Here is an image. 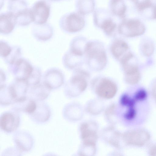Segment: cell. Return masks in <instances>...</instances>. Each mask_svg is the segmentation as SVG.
<instances>
[{"label":"cell","instance_id":"1","mask_svg":"<svg viewBox=\"0 0 156 156\" xmlns=\"http://www.w3.org/2000/svg\"><path fill=\"white\" fill-rule=\"evenodd\" d=\"M147 94L143 89H140L131 94L125 93L120 98L121 105L125 111L123 116L128 122L139 125L147 117L148 111Z\"/></svg>","mask_w":156,"mask_h":156},{"label":"cell","instance_id":"2","mask_svg":"<svg viewBox=\"0 0 156 156\" xmlns=\"http://www.w3.org/2000/svg\"><path fill=\"white\" fill-rule=\"evenodd\" d=\"M85 64L94 72L102 71L106 67L108 57L104 44L97 40L88 41L85 52Z\"/></svg>","mask_w":156,"mask_h":156},{"label":"cell","instance_id":"3","mask_svg":"<svg viewBox=\"0 0 156 156\" xmlns=\"http://www.w3.org/2000/svg\"><path fill=\"white\" fill-rule=\"evenodd\" d=\"M90 77V73L87 70L80 68L74 70L65 86L66 94L74 97L83 92L87 88Z\"/></svg>","mask_w":156,"mask_h":156},{"label":"cell","instance_id":"4","mask_svg":"<svg viewBox=\"0 0 156 156\" xmlns=\"http://www.w3.org/2000/svg\"><path fill=\"white\" fill-rule=\"evenodd\" d=\"M91 87L95 94L102 98L109 99L116 95L118 86L114 80L108 77L98 76L91 80Z\"/></svg>","mask_w":156,"mask_h":156},{"label":"cell","instance_id":"5","mask_svg":"<svg viewBox=\"0 0 156 156\" xmlns=\"http://www.w3.org/2000/svg\"><path fill=\"white\" fill-rule=\"evenodd\" d=\"M118 34L127 37H133L140 36L145 31L144 23L136 18H126L118 24Z\"/></svg>","mask_w":156,"mask_h":156},{"label":"cell","instance_id":"6","mask_svg":"<svg viewBox=\"0 0 156 156\" xmlns=\"http://www.w3.org/2000/svg\"><path fill=\"white\" fill-rule=\"evenodd\" d=\"M85 25L84 16L77 12L66 13L61 18L59 21L61 28L69 33H75L81 31Z\"/></svg>","mask_w":156,"mask_h":156},{"label":"cell","instance_id":"7","mask_svg":"<svg viewBox=\"0 0 156 156\" xmlns=\"http://www.w3.org/2000/svg\"><path fill=\"white\" fill-rule=\"evenodd\" d=\"M122 137L126 144L138 147L145 145L149 141L151 138L148 131L142 128L126 131L122 135Z\"/></svg>","mask_w":156,"mask_h":156},{"label":"cell","instance_id":"8","mask_svg":"<svg viewBox=\"0 0 156 156\" xmlns=\"http://www.w3.org/2000/svg\"><path fill=\"white\" fill-rule=\"evenodd\" d=\"M34 68L26 59L19 58L9 64V70L15 79L27 81L32 73Z\"/></svg>","mask_w":156,"mask_h":156},{"label":"cell","instance_id":"9","mask_svg":"<svg viewBox=\"0 0 156 156\" xmlns=\"http://www.w3.org/2000/svg\"><path fill=\"white\" fill-rule=\"evenodd\" d=\"M50 3L46 0H40L35 3L30 9L33 22L37 25H42L47 21L49 16Z\"/></svg>","mask_w":156,"mask_h":156},{"label":"cell","instance_id":"10","mask_svg":"<svg viewBox=\"0 0 156 156\" xmlns=\"http://www.w3.org/2000/svg\"><path fill=\"white\" fill-rule=\"evenodd\" d=\"M18 112L12 109L3 112L1 115V129L7 133L15 131L19 127L20 119Z\"/></svg>","mask_w":156,"mask_h":156},{"label":"cell","instance_id":"11","mask_svg":"<svg viewBox=\"0 0 156 156\" xmlns=\"http://www.w3.org/2000/svg\"><path fill=\"white\" fill-rule=\"evenodd\" d=\"M90 123L83 122L80 127L81 136L83 146L96 149L98 134L95 127Z\"/></svg>","mask_w":156,"mask_h":156},{"label":"cell","instance_id":"12","mask_svg":"<svg viewBox=\"0 0 156 156\" xmlns=\"http://www.w3.org/2000/svg\"><path fill=\"white\" fill-rule=\"evenodd\" d=\"M133 58L120 64L124 75V80L127 84H137L140 78V74L137 65L131 62Z\"/></svg>","mask_w":156,"mask_h":156},{"label":"cell","instance_id":"13","mask_svg":"<svg viewBox=\"0 0 156 156\" xmlns=\"http://www.w3.org/2000/svg\"><path fill=\"white\" fill-rule=\"evenodd\" d=\"M13 140L16 148L20 151H29L33 146L34 140L33 137L27 131H17L14 134Z\"/></svg>","mask_w":156,"mask_h":156},{"label":"cell","instance_id":"14","mask_svg":"<svg viewBox=\"0 0 156 156\" xmlns=\"http://www.w3.org/2000/svg\"><path fill=\"white\" fill-rule=\"evenodd\" d=\"M43 83L51 90L60 87L64 83V76L62 72L56 69H51L45 73Z\"/></svg>","mask_w":156,"mask_h":156},{"label":"cell","instance_id":"15","mask_svg":"<svg viewBox=\"0 0 156 156\" xmlns=\"http://www.w3.org/2000/svg\"><path fill=\"white\" fill-rule=\"evenodd\" d=\"M37 105L34 111L30 115L32 120L38 123L47 122L51 115V110L46 103L41 101H36Z\"/></svg>","mask_w":156,"mask_h":156},{"label":"cell","instance_id":"16","mask_svg":"<svg viewBox=\"0 0 156 156\" xmlns=\"http://www.w3.org/2000/svg\"><path fill=\"white\" fill-rule=\"evenodd\" d=\"M51 90L44 83L29 86L27 96L36 101H41L47 98Z\"/></svg>","mask_w":156,"mask_h":156},{"label":"cell","instance_id":"17","mask_svg":"<svg viewBox=\"0 0 156 156\" xmlns=\"http://www.w3.org/2000/svg\"><path fill=\"white\" fill-rule=\"evenodd\" d=\"M129 49L127 43L119 38H115L109 46V50L111 55L118 62L129 51Z\"/></svg>","mask_w":156,"mask_h":156},{"label":"cell","instance_id":"18","mask_svg":"<svg viewBox=\"0 0 156 156\" xmlns=\"http://www.w3.org/2000/svg\"><path fill=\"white\" fill-rule=\"evenodd\" d=\"M29 86L26 81L16 79L9 85L10 91L14 100V102L27 97Z\"/></svg>","mask_w":156,"mask_h":156},{"label":"cell","instance_id":"19","mask_svg":"<svg viewBox=\"0 0 156 156\" xmlns=\"http://www.w3.org/2000/svg\"><path fill=\"white\" fill-rule=\"evenodd\" d=\"M62 61L65 67L69 69L73 70L81 68L85 63V57L77 55L69 50L64 54Z\"/></svg>","mask_w":156,"mask_h":156},{"label":"cell","instance_id":"20","mask_svg":"<svg viewBox=\"0 0 156 156\" xmlns=\"http://www.w3.org/2000/svg\"><path fill=\"white\" fill-rule=\"evenodd\" d=\"M17 24L16 18L12 12H9L0 15V33L3 34H8L13 30Z\"/></svg>","mask_w":156,"mask_h":156},{"label":"cell","instance_id":"21","mask_svg":"<svg viewBox=\"0 0 156 156\" xmlns=\"http://www.w3.org/2000/svg\"><path fill=\"white\" fill-rule=\"evenodd\" d=\"M12 105V109L30 115L35 109L37 103L36 101L27 96L16 101Z\"/></svg>","mask_w":156,"mask_h":156},{"label":"cell","instance_id":"22","mask_svg":"<svg viewBox=\"0 0 156 156\" xmlns=\"http://www.w3.org/2000/svg\"><path fill=\"white\" fill-rule=\"evenodd\" d=\"M108 7V10L115 17L121 20L126 18L127 7L124 0H109Z\"/></svg>","mask_w":156,"mask_h":156},{"label":"cell","instance_id":"23","mask_svg":"<svg viewBox=\"0 0 156 156\" xmlns=\"http://www.w3.org/2000/svg\"><path fill=\"white\" fill-rule=\"evenodd\" d=\"M88 41L83 36H76L71 41L69 50L76 55L85 56V47Z\"/></svg>","mask_w":156,"mask_h":156},{"label":"cell","instance_id":"24","mask_svg":"<svg viewBox=\"0 0 156 156\" xmlns=\"http://www.w3.org/2000/svg\"><path fill=\"white\" fill-rule=\"evenodd\" d=\"M96 5L95 0H76V12L85 16L94 12Z\"/></svg>","mask_w":156,"mask_h":156},{"label":"cell","instance_id":"25","mask_svg":"<svg viewBox=\"0 0 156 156\" xmlns=\"http://www.w3.org/2000/svg\"><path fill=\"white\" fill-rule=\"evenodd\" d=\"M112 16L113 15L108 9L102 8H97L93 12L94 24L96 27L99 29L105 21Z\"/></svg>","mask_w":156,"mask_h":156},{"label":"cell","instance_id":"26","mask_svg":"<svg viewBox=\"0 0 156 156\" xmlns=\"http://www.w3.org/2000/svg\"><path fill=\"white\" fill-rule=\"evenodd\" d=\"M0 104L6 106L12 104L15 102L9 86L4 85L0 86Z\"/></svg>","mask_w":156,"mask_h":156},{"label":"cell","instance_id":"27","mask_svg":"<svg viewBox=\"0 0 156 156\" xmlns=\"http://www.w3.org/2000/svg\"><path fill=\"white\" fill-rule=\"evenodd\" d=\"M34 36L39 40L46 41L50 38L52 35V30L51 28H47L46 27L40 28L34 30Z\"/></svg>","mask_w":156,"mask_h":156},{"label":"cell","instance_id":"28","mask_svg":"<svg viewBox=\"0 0 156 156\" xmlns=\"http://www.w3.org/2000/svg\"><path fill=\"white\" fill-rule=\"evenodd\" d=\"M41 76V73L40 69L37 67H34L32 73L27 80L29 86L39 83Z\"/></svg>","mask_w":156,"mask_h":156},{"label":"cell","instance_id":"29","mask_svg":"<svg viewBox=\"0 0 156 156\" xmlns=\"http://www.w3.org/2000/svg\"><path fill=\"white\" fill-rule=\"evenodd\" d=\"M134 4L137 10L141 13L154 4L151 0H135Z\"/></svg>","mask_w":156,"mask_h":156},{"label":"cell","instance_id":"30","mask_svg":"<svg viewBox=\"0 0 156 156\" xmlns=\"http://www.w3.org/2000/svg\"><path fill=\"white\" fill-rule=\"evenodd\" d=\"M11 47L6 42L1 41H0V56L5 59L10 54L12 50Z\"/></svg>","mask_w":156,"mask_h":156},{"label":"cell","instance_id":"31","mask_svg":"<svg viewBox=\"0 0 156 156\" xmlns=\"http://www.w3.org/2000/svg\"><path fill=\"white\" fill-rule=\"evenodd\" d=\"M141 49L143 53L145 56H150L154 51V47L152 43L150 41H147L143 44Z\"/></svg>","mask_w":156,"mask_h":156},{"label":"cell","instance_id":"32","mask_svg":"<svg viewBox=\"0 0 156 156\" xmlns=\"http://www.w3.org/2000/svg\"><path fill=\"white\" fill-rule=\"evenodd\" d=\"M149 154L151 156H156V144L151 147L149 150Z\"/></svg>","mask_w":156,"mask_h":156},{"label":"cell","instance_id":"33","mask_svg":"<svg viewBox=\"0 0 156 156\" xmlns=\"http://www.w3.org/2000/svg\"><path fill=\"white\" fill-rule=\"evenodd\" d=\"M152 94L156 102V81L153 84L152 89Z\"/></svg>","mask_w":156,"mask_h":156},{"label":"cell","instance_id":"34","mask_svg":"<svg viewBox=\"0 0 156 156\" xmlns=\"http://www.w3.org/2000/svg\"><path fill=\"white\" fill-rule=\"evenodd\" d=\"M132 0V1H134L135 0Z\"/></svg>","mask_w":156,"mask_h":156},{"label":"cell","instance_id":"35","mask_svg":"<svg viewBox=\"0 0 156 156\" xmlns=\"http://www.w3.org/2000/svg\"><path fill=\"white\" fill-rule=\"evenodd\" d=\"M11 0V1H12V0Z\"/></svg>","mask_w":156,"mask_h":156},{"label":"cell","instance_id":"36","mask_svg":"<svg viewBox=\"0 0 156 156\" xmlns=\"http://www.w3.org/2000/svg\"></svg>","mask_w":156,"mask_h":156},{"label":"cell","instance_id":"37","mask_svg":"<svg viewBox=\"0 0 156 156\" xmlns=\"http://www.w3.org/2000/svg\"></svg>","mask_w":156,"mask_h":156}]
</instances>
